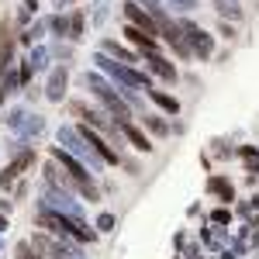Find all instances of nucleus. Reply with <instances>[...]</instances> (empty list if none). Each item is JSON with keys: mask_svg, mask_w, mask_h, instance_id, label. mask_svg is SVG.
Returning a JSON list of instances; mask_svg holds the SVG:
<instances>
[{"mask_svg": "<svg viewBox=\"0 0 259 259\" xmlns=\"http://www.w3.org/2000/svg\"><path fill=\"white\" fill-rule=\"evenodd\" d=\"M128 14H132V18L139 21L142 28H145V31H149V35H156V28H152V24H149V18H145V14H139V7H135V4H128Z\"/></svg>", "mask_w": 259, "mask_h": 259, "instance_id": "f257e3e1", "label": "nucleus"}]
</instances>
